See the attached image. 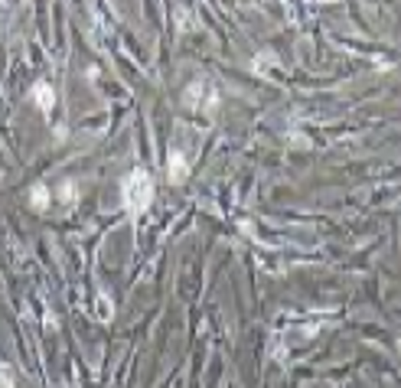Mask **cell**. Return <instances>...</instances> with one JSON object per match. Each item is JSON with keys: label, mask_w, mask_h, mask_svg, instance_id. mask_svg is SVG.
I'll return each mask as SVG.
<instances>
[{"label": "cell", "mask_w": 401, "mask_h": 388, "mask_svg": "<svg viewBox=\"0 0 401 388\" xmlns=\"http://www.w3.org/2000/svg\"><path fill=\"white\" fill-rule=\"evenodd\" d=\"M153 200V180L147 170H134V173L124 180V206L127 213H144Z\"/></svg>", "instance_id": "6da1fadb"}, {"label": "cell", "mask_w": 401, "mask_h": 388, "mask_svg": "<svg viewBox=\"0 0 401 388\" xmlns=\"http://www.w3.org/2000/svg\"><path fill=\"white\" fill-rule=\"evenodd\" d=\"M189 176V166H186V157L180 151L170 153V160H166V180L173 183V186H180V183H186Z\"/></svg>", "instance_id": "7a4b0ae2"}, {"label": "cell", "mask_w": 401, "mask_h": 388, "mask_svg": "<svg viewBox=\"0 0 401 388\" xmlns=\"http://www.w3.org/2000/svg\"><path fill=\"white\" fill-rule=\"evenodd\" d=\"M33 98H36V105L43 108V111H50L52 105H56V91H52V85H46V82H39L36 88H33Z\"/></svg>", "instance_id": "3957f363"}, {"label": "cell", "mask_w": 401, "mask_h": 388, "mask_svg": "<svg viewBox=\"0 0 401 388\" xmlns=\"http://www.w3.org/2000/svg\"><path fill=\"white\" fill-rule=\"evenodd\" d=\"M30 206L36 209V213H43L46 206H50V189L46 186H36L33 193H30Z\"/></svg>", "instance_id": "277c9868"}, {"label": "cell", "mask_w": 401, "mask_h": 388, "mask_svg": "<svg viewBox=\"0 0 401 388\" xmlns=\"http://www.w3.org/2000/svg\"><path fill=\"white\" fill-rule=\"evenodd\" d=\"M0 388H13V376H10V369L0 363Z\"/></svg>", "instance_id": "5b68a950"}]
</instances>
